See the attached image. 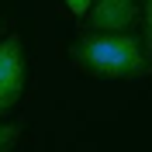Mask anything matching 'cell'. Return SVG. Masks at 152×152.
<instances>
[{
    "mask_svg": "<svg viewBox=\"0 0 152 152\" xmlns=\"http://www.w3.org/2000/svg\"><path fill=\"white\" fill-rule=\"evenodd\" d=\"M73 62L83 73L100 80H135L149 69V52L128 31H97L76 38L69 48Z\"/></svg>",
    "mask_w": 152,
    "mask_h": 152,
    "instance_id": "6da1fadb",
    "label": "cell"
},
{
    "mask_svg": "<svg viewBox=\"0 0 152 152\" xmlns=\"http://www.w3.org/2000/svg\"><path fill=\"white\" fill-rule=\"evenodd\" d=\"M21 90H24V48L18 35H10L0 42V114H7L21 100Z\"/></svg>",
    "mask_w": 152,
    "mask_h": 152,
    "instance_id": "7a4b0ae2",
    "label": "cell"
},
{
    "mask_svg": "<svg viewBox=\"0 0 152 152\" xmlns=\"http://www.w3.org/2000/svg\"><path fill=\"white\" fill-rule=\"evenodd\" d=\"M138 21L135 0H94L86 10V24L94 31H128Z\"/></svg>",
    "mask_w": 152,
    "mask_h": 152,
    "instance_id": "3957f363",
    "label": "cell"
},
{
    "mask_svg": "<svg viewBox=\"0 0 152 152\" xmlns=\"http://www.w3.org/2000/svg\"><path fill=\"white\" fill-rule=\"evenodd\" d=\"M142 28H145L142 45H145V52L152 56V0H145V4H142Z\"/></svg>",
    "mask_w": 152,
    "mask_h": 152,
    "instance_id": "277c9868",
    "label": "cell"
},
{
    "mask_svg": "<svg viewBox=\"0 0 152 152\" xmlns=\"http://www.w3.org/2000/svg\"><path fill=\"white\" fill-rule=\"evenodd\" d=\"M18 142V124H0V152H7Z\"/></svg>",
    "mask_w": 152,
    "mask_h": 152,
    "instance_id": "5b68a950",
    "label": "cell"
},
{
    "mask_svg": "<svg viewBox=\"0 0 152 152\" xmlns=\"http://www.w3.org/2000/svg\"><path fill=\"white\" fill-rule=\"evenodd\" d=\"M90 4H94V0H66V7H69V10H73L76 18H83L86 10H90Z\"/></svg>",
    "mask_w": 152,
    "mask_h": 152,
    "instance_id": "8992f818",
    "label": "cell"
}]
</instances>
